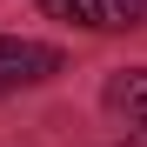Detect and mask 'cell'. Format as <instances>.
<instances>
[{
    "instance_id": "cell-1",
    "label": "cell",
    "mask_w": 147,
    "mask_h": 147,
    "mask_svg": "<svg viewBox=\"0 0 147 147\" xmlns=\"http://www.w3.org/2000/svg\"><path fill=\"white\" fill-rule=\"evenodd\" d=\"M47 74H60V54H54V47L0 34V94H13V87H34V80H47Z\"/></svg>"
},
{
    "instance_id": "cell-2",
    "label": "cell",
    "mask_w": 147,
    "mask_h": 147,
    "mask_svg": "<svg viewBox=\"0 0 147 147\" xmlns=\"http://www.w3.org/2000/svg\"><path fill=\"white\" fill-rule=\"evenodd\" d=\"M54 20H74V27H134L147 20V0H40Z\"/></svg>"
},
{
    "instance_id": "cell-3",
    "label": "cell",
    "mask_w": 147,
    "mask_h": 147,
    "mask_svg": "<svg viewBox=\"0 0 147 147\" xmlns=\"http://www.w3.org/2000/svg\"><path fill=\"white\" fill-rule=\"evenodd\" d=\"M100 100H107V114H114V120L140 127V120H147V67H120L114 80H107Z\"/></svg>"
},
{
    "instance_id": "cell-4",
    "label": "cell",
    "mask_w": 147,
    "mask_h": 147,
    "mask_svg": "<svg viewBox=\"0 0 147 147\" xmlns=\"http://www.w3.org/2000/svg\"><path fill=\"white\" fill-rule=\"evenodd\" d=\"M134 147H147V120H140V134H134Z\"/></svg>"
}]
</instances>
